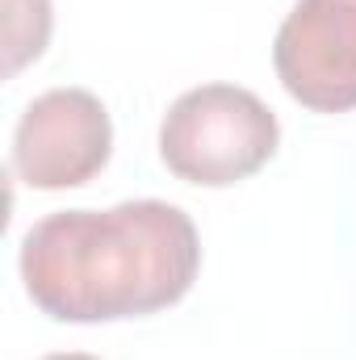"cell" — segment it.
<instances>
[{"label":"cell","instance_id":"obj_1","mask_svg":"<svg viewBox=\"0 0 356 360\" xmlns=\"http://www.w3.org/2000/svg\"><path fill=\"white\" fill-rule=\"evenodd\" d=\"M30 302L55 323H117L177 306L201 269L193 218L155 197L59 210L21 239Z\"/></svg>","mask_w":356,"mask_h":360},{"label":"cell","instance_id":"obj_2","mask_svg":"<svg viewBox=\"0 0 356 360\" xmlns=\"http://www.w3.org/2000/svg\"><path fill=\"white\" fill-rule=\"evenodd\" d=\"M276 147V113L239 84H201L180 92L160 122L164 168L201 188H227L256 176Z\"/></svg>","mask_w":356,"mask_h":360},{"label":"cell","instance_id":"obj_3","mask_svg":"<svg viewBox=\"0 0 356 360\" xmlns=\"http://www.w3.org/2000/svg\"><path fill=\"white\" fill-rule=\"evenodd\" d=\"M109 155L113 122L89 89H51L34 96L13 130V172L42 193L89 184Z\"/></svg>","mask_w":356,"mask_h":360},{"label":"cell","instance_id":"obj_4","mask_svg":"<svg viewBox=\"0 0 356 360\" xmlns=\"http://www.w3.org/2000/svg\"><path fill=\"white\" fill-rule=\"evenodd\" d=\"M272 68L314 113L356 109V0H298L272 38Z\"/></svg>","mask_w":356,"mask_h":360},{"label":"cell","instance_id":"obj_5","mask_svg":"<svg viewBox=\"0 0 356 360\" xmlns=\"http://www.w3.org/2000/svg\"><path fill=\"white\" fill-rule=\"evenodd\" d=\"M51 0H4V72L17 76L51 42Z\"/></svg>","mask_w":356,"mask_h":360},{"label":"cell","instance_id":"obj_6","mask_svg":"<svg viewBox=\"0 0 356 360\" xmlns=\"http://www.w3.org/2000/svg\"><path fill=\"white\" fill-rule=\"evenodd\" d=\"M42 360H101V356H89V352H55V356H42Z\"/></svg>","mask_w":356,"mask_h":360}]
</instances>
